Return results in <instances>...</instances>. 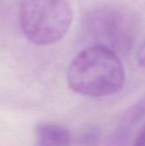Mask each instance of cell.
Instances as JSON below:
<instances>
[{"instance_id": "cell-1", "label": "cell", "mask_w": 145, "mask_h": 146, "mask_svg": "<svg viewBox=\"0 0 145 146\" xmlns=\"http://www.w3.org/2000/svg\"><path fill=\"white\" fill-rule=\"evenodd\" d=\"M67 80L74 92L101 98L121 92L125 85L126 74L116 53L104 47L90 45L73 57L68 67Z\"/></svg>"}, {"instance_id": "cell-2", "label": "cell", "mask_w": 145, "mask_h": 146, "mask_svg": "<svg viewBox=\"0 0 145 146\" xmlns=\"http://www.w3.org/2000/svg\"><path fill=\"white\" fill-rule=\"evenodd\" d=\"M139 21L130 9L118 5H103L90 10L83 21V31L91 45L119 54L128 52L138 35Z\"/></svg>"}, {"instance_id": "cell-3", "label": "cell", "mask_w": 145, "mask_h": 146, "mask_svg": "<svg viewBox=\"0 0 145 146\" xmlns=\"http://www.w3.org/2000/svg\"><path fill=\"white\" fill-rule=\"evenodd\" d=\"M20 28L37 45H49L62 39L73 21V13L68 0H20Z\"/></svg>"}, {"instance_id": "cell-4", "label": "cell", "mask_w": 145, "mask_h": 146, "mask_svg": "<svg viewBox=\"0 0 145 146\" xmlns=\"http://www.w3.org/2000/svg\"><path fill=\"white\" fill-rule=\"evenodd\" d=\"M71 135L65 127L53 123L42 122L36 127V146H69Z\"/></svg>"}, {"instance_id": "cell-5", "label": "cell", "mask_w": 145, "mask_h": 146, "mask_svg": "<svg viewBox=\"0 0 145 146\" xmlns=\"http://www.w3.org/2000/svg\"><path fill=\"white\" fill-rule=\"evenodd\" d=\"M99 131L97 128H89L85 132L83 133L82 136L80 137V141L84 145H91L95 144L98 139H99Z\"/></svg>"}, {"instance_id": "cell-6", "label": "cell", "mask_w": 145, "mask_h": 146, "mask_svg": "<svg viewBox=\"0 0 145 146\" xmlns=\"http://www.w3.org/2000/svg\"><path fill=\"white\" fill-rule=\"evenodd\" d=\"M132 146H145V123L136 133Z\"/></svg>"}, {"instance_id": "cell-7", "label": "cell", "mask_w": 145, "mask_h": 146, "mask_svg": "<svg viewBox=\"0 0 145 146\" xmlns=\"http://www.w3.org/2000/svg\"><path fill=\"white\" fill-rule=\"evenodd\" d=\"M137 59H138L139 65L145 68V40L143 42V44L140 45V47L138 50Z\"/></svg>"}, {"instance_id": "cell-8", "label": "cell", "mask_w": 145, "mask_h": 146, "mask_svg": "<svg viewBox=\"0 0 145 146\" xmlns=\"http://www.w3.org/2000/svg\"><path fill=\"white\" fill-rule=\"evenodd\" d=\"M143 108H145V100L144 101H143V103H142V105H141Z\"/></svg>"}]
</instances>
